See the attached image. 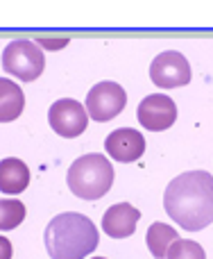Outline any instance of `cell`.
I'll return each mask as SVG.
<instances>
[{
  "label": "cell",
  "instance_id": "1",
  "mask_svg": "<svg viewBox=\"0 0 213 259\" xmlns=\"http://www.w3.org/2000/svg\"><path fill=\"white\" fill-rule=\"evenodd\" d=\"M164 207L168 216L186 232H197L213 223V175L206 170H186L166 187Z\"/></svg>",
  "mask_w": 213,
  "mask_h": 259
},
{
  "label": "cell",
  "instance_id": "2",
  "mask_svg": "<svg viewBox=\"0 0 213 259\" xmlns=\"http://www.w3.org/2000/svg\"><path fill=\"white\" fill-rule=\"evenodd\" d=\"M98 241L100 234L93 221L77 211L57 214L43 234L50 259H86L98 248Z\"/></svg>",
  "mask_w": 213,
  "mask_h": 259
},
{
  "label": "cell",
  "instance_id": "3",
  "mask_svg": "<svg viewBox=\"0 0 213 259\" xmlns=\"http://www.w3.org/2000/svg\"><path fill=\"white\" fill-rule=\"evenodd\" d=\"M68 189L82 200H98L114 184V166L100 152L77 157L66 175Z\"/></svg>",
  "mask_w": 213,
  "mask_h": 259
},
{
  "label": "cell",
  "instance_id": "4",
  "mask_svg": "<svg viewBox=\"0 0 213 259\" xmlns=\"http://www.w3.org/2000/svg\"><path fill=\"white\" fill-rule=\"evenodd\" d=\"M43 66H45V57L36 41L16 39L12 44H7V48L3 53V68L9 75L18 77L23 82L36 80L43 73Z\"/></svg>",
  "mask_w": 213,
  "mask_h": 259
},
{
  "label": "cell",
  "instance_id": "5",
  "mask_svg": "<svg viewBox=\"0 0 213 259\" xmlns=\"http://www.w3.org/2000/svg\"><path fill=\"white\" fill-rule=\"evenodd\" d=\"M127 105V94L118 82H98L93 89L86 96V114H89L93 121L98 123H107L111 118H116Z\"/></svg>",
  "mask_w": 213,
  "mask_h": 259
},
{
  "label": "cell",
  "instance_id": "6",
  "mask_svg": "<svg viewBox=\"0 0 213 259\" xmlns=\"http://www.w3.org/2000/svg\"><path fill=\"white\" fill-rule=\"evenodd\" d=\"M150 77L159 89H177L191 82V64L177 50H166L152 59Z\"/></svg>",
  "mask_w": 213,
  "mask_h": 259
},
{
  "label": "cell",
  "instance_id": "7",
  "mask_svg": "<svg viewBox=\"0 0 213 259\" xmlns=\"http://www.w3.org/2000/svg\"><path fill=\"white\" fill-rule=\"evenodd\" d=\"M48 123L59 137L75 139L89 125V114L86 107L80 105L73 98H59L57 103H52L48 112Z\"/></svg>",
  "mask_w": 213,
  "mask_h": 259
},
{
  "label": "cell",
  "instance_id": "8",
  "mask_svg": "<svg viewBox=\"0 0 213 259\" xmlns=\"http://www.w3.org/2000/svg\"><path fill=\"white\" fill-rule=\"evenodd\" d=\"M136 118L145 130L150 132H164L177 121V105L170 96L152 94L138 103Z\"/></svg>",
  "mask_w": 213,
  "mask_h": 259
},
{
  "label": "cell",
  "instance_id": "9",
  "mask_svg": "<svg viewBox=\"0 0 213 259\" xmlns=\"http://www.w3.org/2000/svg\"><path fill=\"white\" fill-rule=\"evenodd\" d=\"M104 150L109 152L111 159L129 164L141 159V155L145 152V139L134 127H118L104 139Z\"/></svg>",
  "mask_w": 213,
  "mask_h": 259
},
{
  "label": "cell",
  "instance_id": "10",
  "mask_svg": "<svg viewBox=\"0 0 213 259\" xmlns=\"http://www.w3.org/2000/svg\"><path fill=\"white\" fill-rule=\"evenodd\" d=\"M141 219V211L136 207H132L129 202H118V205H111L102 216V230L104 234H109L111 239H125L132 237L136 223Z\"/></svg>",
  "mask_w": 213,
  "mask_h": 259
},
{
  "label": "cell",
  "instance_id": "11",
  "mask_svg": "<svg viewBox=\"0 0 213 259\" xmlns=\"http://www.w3.org/2000/svg\"><path fill=\"white\" fill-rule=\"evenodd\" d=\"M30 184V168L25 161L16 157H7L0 161V191L7 196H18Z\"/></svg>",
  "mask_w": 213,
  "mask_h": 259
},
{
  "label": "cell",
  "instance_id": "12",
  "mask_svg": "<svg viewBox=\"0 0 213 259\" xmlns=\"http://www.w3.org/2000/svg\"><path fill=\"white\" fill-rule=\"evenodd\" d=\"M25 107L23 89L9 77H0V123H12Z\"/></svg>",
  "mask_w": 213,
  "mask_h": 259
},
{
  "label": "cell",
  "instance_id": "13",
  "mask_svg": "<svg viewBox=\"0 0 213 259\" xmlns=\"http://www.w3.org/2000/svg\"><path fill=\"white\" fill-rule=\"evenodd\" d=\"M177 230L173 225H166V223H152L150 230L145 234V241L147 248H150L152 257L154 259H166L168 257V250L175 241H177Z\"/></svg>",
  "mask_w": 213,
  "mask_h": 259
},
{
  "label": "cell",
  "instance_id": "14",
  "mask_svg": "<svg viewBox=\"0 0 213 259\" xmlns=\"http://www.w3.org/2000/svg\"><path fill=\"white\" fill-rule=\"evenodd\" d=\"M25 219V205L16 198H5L0 200V232L18 228Z\"/></svg>",
  "mask_w": 213,
  "mask_h": 259
},
{
  "label": "cell",
  "instance_id": "15",
  "mask_svg": "<svg viewBox=\"0 0 213 259\" xmlns=\"http://www.w3.org/2000/svg\"><path fill=\"white\" fill-rule=\"evenodd\" d=\"M166 259H206V252L200 243L191 241V239H177L170 246Z\"/></svg>",
  "mask_w": 213,
  "mask_h": 259
},
{
  "label": "cell",
  "instance_id": "16",
  "mask_svg": "<svg viewBox=\"0 0 213 259\" xmlns=\"http://www.w3.org/2000/svg\"><path fill=\"white\" fill-rule=\"evenodd\" d=\"M12 243H9V239L0 237V259H12Z\"/></svg>",
  "mask_w": 213,
  "mask_h": 259
},
{
  "label": "cell",
  "instance_id": "17",
  "mask_svg": "<svg viewBox=\"0 0 213 259\" xmlns=\"http://www.w3.org/2000/svg\"><path fill=\"white\" fill-rule=\"evenodd\" d=\"M39 46H43V48H62V46H66V39H59V41H52V39H41Z\"/></svg>",
  "mask_w": 213,
  "mask_h": 259
},
{
  "label": "cell",
  "instance_id": "18",
  "mask_svg": "<svg viewBox=\"0 0 213 259\" xmlns=\"http://www.w3.org/2000/svg\"><path fill=\"white\" fill-rule=\"evenodd\" d=\"M93 259H104V257H93Z\"/></svg>",
  "mask_w": 213,
  "mask_h": 259
}]
</instances>
